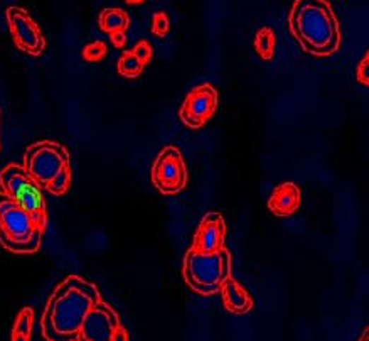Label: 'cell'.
I'll use <instances>...</instances> for the list:
<instances>
[{
    "label": "cell",
    "instance_id": "obj_1",
    "mask_svg": "<svg viewBox=\"0 0 369 341\" xmlns=\"http://www.w3.org/2000/svg\"><path fill=\"white\" fill-rule=\"evenodd\" d=\"M102 299L96 284L69 274L47 297L41 316V331L47 341H78L88 311Z\"/></svg>",
    "mask_w": 369,
    "mask_h": 341
},
{
    "label": "cell",
    "instance_id": "obj_2",
    "mask_svg": "<svg viewBox=\"0 0 369 341\" xmlns=\"http://www.w3.org/2000/svg\"><path fill=\"white\" fill-rule=\"evenodd\" d=\"M288 33L312 58H332L342 46L339 16L329 0H293L288 11Z\"/></svg>",
    "mask_w": 369,
    "mask_h": 341
},
{
    "label": "cell",
    "instance_id": "obj_3",
    "mask_svg": "<svg viewBox=\"0 0 369 341\" xmlns=\"http://www.w3.org/2000/svg\"><path fill=\"white\" fill-rule=\"evenodd\" d=\"M44 231L30 213L22 209L11 196L0 193V243L8 252L25 255L41 248Z\"/></svg>",
    "mask_w": 369,
    "mask_h": 341
},
{
    "label": "cell",
    "instance_id": "obj_4",
    "mask_svg": "<svg viewBox=\"0 0 369 341\" xmlns=\"http://www.w3.org/2000/svg\"><path fill=\"white\" fill-rule=\"evenodd\" d=\"M231 275V253L228 248L203 253L189 248L182 260V277L189 289L201 296L218 294L219 287Z\"/></svg>",
    "mask_w": 369,
    "mask_h": 341
},
{
    "label": "cell",
    "instance_id": "obj_5",
    "mask_svg": "<svg viewBox=\"0 0 369 341\" xmlns=\"http://www.w3.org/2000/svg\"><path fill=\"white\" fill-rule=\"evenodd\" d=\"M0 186L22 209L30 213L42 231L47 225V207L44 186L34 179L24 166L7 164L0 173Z\"/></svg>",
    "mask_w": 369,
    "mask_h": 341
},
{
    "label": "cell",
    "instance_id": "obj_6",
    "mask_svg": "<svg viewBox=\"0 0 369 341\" xmlns=\"http://www.w3.org/2000/svg\"><path fill=\"white\" fill-rule=\"evenodd\" d=\"M151 181L153 187L164 196L179 195L186 190L189 173L181 149L175 146L160 149L152 163Z\"/></svg>",
    "mask_w": 369,
    "mask_h": 341
},
{
    "label": "cell",
    "instance_id": "obj_7",
    "mask_svg": "<svg viewBox=\"0 0 369 341\" xmlns=\"http://www.w3.org/2000/svg\"><path fill=\"white\" fill-rule=\"evenodd\" d=\"M22 166L46 190L47 183L61 169L71 166V159H69L68 149L63 144L56 141H39L25 149Z\"/></svg>",
    "mask_w": 369,
    "mask_h": 341
},
{
    "label": "cell",
    "instance_id": "obj_8",
    "mask_svg": "<svg viewBox=\"0 0 369 341\" xmlns=\"http://www.w3.org/2000/svg\"><path fill=\"white\" fill-rule=\"evenodd\" d=\"M125 325H123L120 314L113 309L107 301L98 299L93 308L86 314L80 330L78 341H127Z\"/></svg>",
    "mask_w": 369,
    "mask_h": 341
},
{
    "label": "cell",
    "instance_id": "obj_9",
    "mask_svg": "<svg viewBox=\"0 0 369 341\" xmlns=\"http://www.w3.org/2000/svg\"><path fill=\"white\" fill-rule=\"evenodd\" d=\"M219 95L211 83H201L187 93L179 108V119L184 127L191 130H199L213 119L218 110Z\"/></svg>",
    "mask_w": 369,
    "mask_h": 341
},
{
    "label": "cell",
    "instance_id": "obj_10",
    "mask_svg": "<svg viewBox=\"0 0 369 341\" xmlns=\"http://www.w3.org/2000/svg\"><path fill=\"white\" fill-rule=\"evenodd\" d=\"M7 24L11 29L12 39L20 51L29 56L42 54L46 47V37H44L41 28L36 21L29 16L25 8L19 6H12L7 8Z\"/></svg>",
    "mask_w": 369,
    "mask_h": 341
},
{
    "label": "cell",
    "instance_id": "obj_11",
    "mask_svg": "<svg viewBox=\"0 0 369 341\" xmlns=\"http://www.w3.org/2000/svg\"><path fill=\"white\" fill-rule=\"evenodd\" d=\"M228 226L221 213L209 212L201 218L191 247L197 252L214 253L226 248Z\"/></svg>",
    "mask_w": 369,
    "mask_h": 341
},
{
    "label": "cell",
    "instance_id": "obj_12",
    "mask_svg": "<svg viewBox=\"0 0 369 341\" xmlns=\"http://www.w3.org/2000/svg\"><path fill=\"white\" fill-rule=\"evenodd\" d=\"M302 204V191L293 181L280 183L268 198V209L276 218L293 216Z\"/></svg>",
    "mask_w": 369,
    "mask_h": 341
},
{
    "label": "cell",
    "instance_id": "obj_13",
    "mask_svg": "<svg viewBox=\"0 0 369 341\" xmlns=\"http://www.w3.org/2000/svg\"><path fill=\"white\" fill-rule=\"evenodd\" d=\"M219 294H221L223 306L228 313L236 314V316H243L253 309V297L248 291L245 289L243 284H240L236 279L230 277L225 279V282L219 287Z\"/></svg>",
    "mask_w": 369,
    "mask_h": 341
},
{
    "label": "cell",
    "instance_id": "obj_14",
    "mask_svg": "<svg viewBox=\"0 0 369 341\" xmlns=\"http://www.w3.org/2000/svg\"><path fill=\"white\" fill-rule=\"evenodd\" d=\"M98 25L103 33H118L123 30L127 33L130 25V17L125 11L122 8H103L102 14H100Z\"/></svg>",
    "mask_w": 369,
    "mask_h": 341
},
{
    "label": "cell",
    "instance_id": "obj_15",
    "mask_svg": "<svg viewBox=\"0 0 369 341\" xmlns=\"http://www.w3.org/2000/svg\"><path fill=\"white\" fill-rule=\"evenodd\" d=\"M253 46L257 54L260 56L263 61H271L275 56L276 50V37L275 30L270 25H263L254 33L253 37Z\"/></svg>",
    "mask_w": 369,
    "mask_h": 341
},
{
    "label": "cell",
    "instance_id": "obj_16",
    "mask_svg": "<svg viewBox=\"0 0 369 341\" xmlns=\"http://www.w3.org/2000/svg\"><path fill=\"white\" fill-rule=\"evenodd\" d=\"M34 311L33 308H22L12 328V341H29L33 338Z\"/></svg>",
    "mask_w": 369,
    "mask_h": 341
},
{
    "label": "cell",
    "instance_id": "obj_17",
    "mask_svg": "<svg viewBox=\"0 0 369 341\" xmlns=\"http://www.w3.org/2000/svg\"><path fill=\"white\" fill-rule=\"evenodd\" d=\"M144 69H145V64L131 51L123 52L117 63V71L120 73L123 78H129V80L139 78L140 74L144 73Z\"/></svg>",
    "mask_w": 369,
    "mask_h": 341
},
{
    "label": "cell",
    "instance_id": "obj_18",
    "mask_svg": "<svg viewBox=\"0 0 369 341\" xmlns=\"http://www.w3.org/2000/svg\"><path fill=\"white\" fill-rule=\"evenodd\" d=\"M71 185V166H66L46 185V191L52 196H63Z\"/></svg>",
    "mask_w": 369,
    "mask_h": 341
},
{
    "label": "cell",
    "instance_id": "obj_19",
    "mask_svg": "<svg viewBox=\"0 0 369 341\" xmlns=\"http://www.w3.org/2000/svg\"><path fill=\"white\" fill-rule=\"evenodd\" d=\"M108 54V46L103 41H91L83 47L81 56L86 63H100Z\"/></svg>",
    "mask_w": 369,
    "mask_h": 341
},
{
    "label": "cell",
    "instance_id": "obj_20",
    "mask_svg": "<svg viewBox=\"0 0 369 341\" xmlns=\"http://www.w3.org/2000/svg\"><path fill=\"white\" fill-rule=\"evenodd\" d=\"M169 29H170L169 16L162 11L156 12V14L152 16V33L156 34L157 37H165L167 34H169Z\"/></svg>",
    "mask_w": 369,
    "mask_h": 341
},
{
    "label": "cell",
    "instance_id": "obj_21",
    "mask_svg": "<svg viewBox=\"0 0 369 341\" xmlns=\"http://www.w3.org/2000/svg\"><path fill=\"white\" fill-rule=\"evenodd\" d=\"M356 81H358L361 86H364V88H368L369 86V52L368 51H364L361 61H359L358 67H356Z\"/></svg>",
    "mask_w": 369,
    "mask_h": 341
},
{
    "label": "cell",
    "instance_id": "obj_22",
    "mask_svg": "<svg viewBox=\"0 0 369 341\" xmlns=\"http://www.w3.org/2000/svg\"><path fill=\"white\" fill-rule=\"evenodd\" d=\"M131 52H134V54L137 56V58H139L140 61H142V63L145 64V67H147V63H148V61L152 59L153 50H152L151 42H148V41H145V39H142V41H139L137 45L134 46V50H131Z\"/></svg>",
    "mask_w": 369,
    "mask_h": 341
},
{
    "label": "cell",
    "instance_id": "obj_23",
    "mask_svg": "<svg viewBox=\"0 0 369 341\" xmlns=\"http://www.w3.org/2000/svg\"><path fill=\"white\" fill-rule=\"evenodd\" d=\"M110 39H112V42L117 47H122V46H125L127 34L123 33V30H118V33H110Z\"/></svg>",
    "mask_w": 369,
    "mask_h": 341
},
{
    "label": "cell",
    "instance_id": "obj_24",
    "mask_svg": "<svg viewBox=\"0 0 369 341\" xmlns=\"http://www.w3.org/2000/svg\"><path fill=\"white\" fill-rule=\"evenodd\" d=\"M0 147H2V113H0Z\"/></svg>",
    "mask_w": 369,
    "mask_h": 341
},
{
    "label": "cell",
    "instance_id": "obj_25",
    "mask_svg": "<svg viewBox=\"0 0 369 341\" xmlns=\"http://www.w3.org/2000/svg\"><path fill=\"white\" fill-rule=\"evenodd\" d=\"M127 4H142V2H145V0H125Z\"/></svg>",
    "mask_w": 369,
    "mask_h": 341
}]
</instances>
